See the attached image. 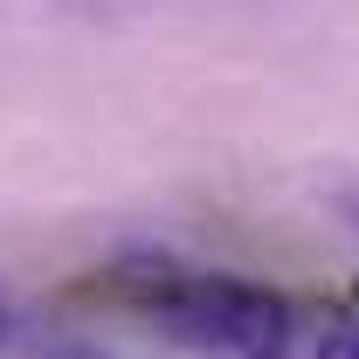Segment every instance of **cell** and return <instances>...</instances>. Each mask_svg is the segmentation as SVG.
<instances>
[{"label": "cell", "mask_w": 359, "mask_h": 359, "mask_svg": "<svg viewBox=\"0 0 359 359\" xmlns=\"http://www.w3.org/2000/svg\"><path fill=\"white\" fill-rule=\"evenodd\" d=\"M7 346H14V311L0 304V353H7Z\"/></svg>", "instance_id": "3957f363"}, {"label": "cell", "mask_w": 359, "mask_h": 359, "mask_svg": "<svg viewBox=\"0 0 359 359\" xmlns=\"http://www.w3.org/2000/svg\"><path fill=\"white\" fill-rule=\"evenodd\" d=\"M346 222H359V201H346Z\"/></svg>", "instance_id": "277c9868"}, {"label": "cell", "mask_w": 359, "mask_h": 359, "mask_svg": "<svg viewBox=\"0 0 359 359\" xmlns=\"http://www.w3.org/2000/svg\"><path fill=\"white\" fill-rule=\"evenodd\" d=\"M159 311L173 318L180 332L194 339H215L242 359H283L290 353V332H297V311L283 290H263V283H242V276H201V283H173Z\"/></svg>", "instance_id": "6da1fadb"}, {"label": "cell", "mask_w": 359, "mask_h": 359, "mask_svg": "<svg viewBox=\"0 0 359 359\" xmlns=\"http://www.w3.org/2000/svg\"><path fill=\"white\" fill-rule=\"evenodd\" d=\"M311 359H359V311L332 318V325L318 332V353Z\"/></svg>", "instance_id": "7a4b0ae2"}, {"label": "cell", "mask_w": 359, "mask_h": 359, "mask_svg": "<svg viewBox=\"0 0 359 359\" xmlns=\"http://www.w3.org/2000/svg\"><path fill=\"white\" fill-rule=\"evenodd\" d=\"M55 359H97V353H55Z\"/></svg>", "instance_id": "5b68a950"}]
</instances>
